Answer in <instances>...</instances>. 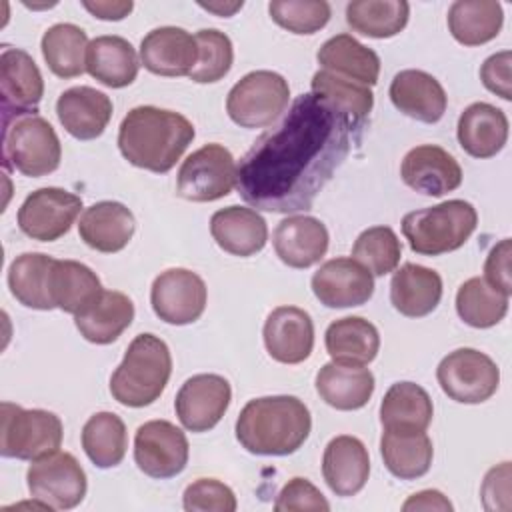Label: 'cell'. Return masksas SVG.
I'll return each instance as SVG.
<instances>
[{
  "instance_id": "45",
  "label": "cell",
  "mask_w": 512,
  "mask_h": 512,
  "mask_svg": "<svg viewBox=\"0 0 512 512\" xmlns=\"http://www.w3.org/2000/svg\"><path fill=\"white\" fill-rule=\"evenodd\" d=\"M196 44L198 60L194 70L190 72V80L198 84L222 80L230 72L234 60V48L230 38L216 28H204L196 32Z\"/></svg>"
},
{
  "instance_id": "29",
  "label": "cell",
  "mask_w": 512,
  "mask_h": 512,
  "mask_svg": "<svg viewBox=\"0 0 512 512\" xmlns=\"http://www.w3.org/2000/svg\"><path fill=\"white\" fill-rule=\"evenodd\" d=\"M374 374L364 366L328 362L316 374L318 396L336 410H358L374 394Z\"/></svg>"
},
{
  "instance_id": "26",
  "label": "cell",
  "mask_w": 512,
  "mask_h": 512,
  "mask_svg": "<svg viewBox=\"0 0 512 512\" xmlns=\"http://www.w3.org/2000/svg\"><path fill=\"white\" fill-rule=\"evenodd\" d=\"M210 234L224 252L246 258L266 246L268 226L254 208L228 206L212 214Z\"/></svg>"
},
{
  "instance_id": "50",
  "label": "cell",
  "mask_w": 512,
  "mask_h": 512,
  "mask_svg": "<svg viewBox=\"0 0 512 512\" xmlns=\"http://www.w3.org/2000/svg\"><path fill=\"white\" fill-rule=\"evenodd\" d=\"M480 496L486 510L510 508V462H502L486 472Z\"/></svg>"
},
{
  "instance_id": "41",
  "label": "cell",
  "mask_w": 512,
  "mask_h": 512,
  "mask_svg": "<svg viewBox=\"0 0 512 512\" xmlns=\"http://www.w3.org/2000/svg\"><path fill=\"white\" fill-rule=\"evenodd\" d=\"M82 448L98 468L118 466L128 448L126 426L114 412L92 414L82 428Z\"/></svg>"
},
{
  "instance_id": "32",
  "label": "cell",
  "mask_w": 512,
  "mask_h": 512,
  "mask_svg": "<svg viewBox=\"0 0 512 512\" xmlns=\"http://www.w3.org/2000/svg\"><path fill=\"white\" fill-rule=\"evenodd\" d=\"M134 46L122 36H98L86 50V72L108 88L130 86L138 76Z\"/></svg>"
},
{
  "instance_id": "51",
  "label": "cell",
  "mask_w": 512,
  "mask_h": 512,
  "mask_svg": "<svg viewBox=\"0 0 512 512\" xmlns=\"http://www.w3.org/2000/svg\"><path fill=\"white\" fill-rule=\"evenodd\" d=\"M510 256H512V242L510 238L500 240L488 254L484 262V280L500 290L502 294H512V280H510Z\"/></svg>"
},
{
  "instance_id": "1",
  "label": "cell",
  "mask_w": 512,
  "mask_h": 512,
  "mask_svg": "<svg viewBox=\"0 0 512 512\" xmlns=\"http://www.w3.org/2000/svg\"><path fill=\"white\" fill-rule=\"evenodd\" d=\"M350 128L326 102L300 94L240 160V196L266 212L308 210L348 156Z\"/></svg>"
},
{
  "instance_id": "28",
  "label": "cell",
  "mask_w": 512,
  "mask_h": 512,
  "mask_svg": "<svg viewBox=\"0 0 512 512\" xmlns=\"http://www.w3.org/2000/svg\"><path fill=\"white\" fill-rule=\"evenodd\" d=\"M442 298V278L436 270L406 262L390 280V302L408 318H422L436 310Z\"/></svg>"
},
{
  "instance_id": "43",
  "label": "cell",
  "mask_w": 512,
  "mask_h": 512,
  "mask_svg": "<svg viewBox=\"0 0 512 512\" xmlns=\"http://www.w3.org/2000/svg\"><path fill=\"white\" fill-rule=\"evenodd\" d=\"M508 298L492 288L484 278L474 276L460 284L456 292V312L472 328L496 326L508 312Z\"/></svg>"
},
{
  "instance_id": "13",
  "label": "cell",
  "mask_w": 512,
  "mask_h": 512,
  "mask_svg": "<svg viewBox=\"0 0 512 512\" xmlns=\"http://www.w3.org/2000/svg\"><path fill=\"white\" fill-rule=\"evenodd\" d=\"M80 210V196L56 186L38 188L22 202L18 226L32 240L54 242L70 230Z\"/></svg>"
},
{
  "instance_id": "3",
  "label": "cell",
  "mask_w": 512,
  "mask_h": 512,
  "mask_svg": "<svg viewBox=\"0 0 512 512\" xmlns=\"http://www.w3.org/2000/svg\"><path fill=\"white\" fill-rule=\"evenodd\" d=\"M310 428V410L300 398L262 396L240 410L236 438L250 454L288 456L306 442Z\"/></svg>"
},
{
  "instance_id": "53",
  "label": "cell",
  "mask_w": 512,
  "mask_h": 512,
  "mask_svg": "<svg viewBox=\"0 0 512 512\" xmlns=\"http://www.w3.org/2000/svg\"><path fill=\"white\" fill-rule=\"evenodd\" d=\"M402 510H452L450 500L438 490H422L412 494L404 504Z\"/></svg>"
},
{
  "instance_id": "15",
  "label": "cell",
  "mask_w": 512,
  "mask_h": 512,
  "mask_svg": "<svg viewBox=\"0 0 512 512\" xmlns=\"http://www.w3.org/2000/svg\"><path fill=\"white\" fill-rule=\"evenodd\" d=\"M232 400L230 382L220 374H196L188 378L174 400L180 424L190 432L212 430Z\"/></svg>"
},
{
  "instance_id": "18",
  "label": "cell",
  "mask_w": 512,
  "mask_h": 512,
  "mask_svg": "<svg viewBox=\"0 0 512 512\" xmlns=\"http://www.w3.org/2000/svg\"><path fill=\"white\" fill-rule=\"evenodd\" d=\"M400 176L420 194L440 198L462 184V168L456 158L436 144H422L406 152Z\"/></svg>"
},
{
  "instance_id": "11",
  "label": "cell",
  "mask_w": 512,
  "mask_h": 512,
  "mask_svg": "<svg viewBox=\"0 0 512 512\" xmlns=\"http://www.w3.org/2000/svg\"><path fill=\"white\" fill-rule=\"evenodd\" d=\"M30 496L50 510L76 508L86 496V472L70 452H50L32 460L26 472Z\"/></svg>"
},
{
  "instance_id": "52",
  "label": "cell",
  "mask_w": 512,
  "mask_h": 512,
  "mask_svg": "<svg viewBox=\"0 0 512 512\" xmlns=\"http://www.w3.org/2000/svg\"><path fill=\"white\" fill-rule=\"evenodd\" d=\"M82 6H84L92 16H96V18H100V20H122V18H126V16L132 12V8H134V4H132L130 0H126V2H110V0L88 2V0H84Z\"/></svg>"
},
{
  "instance_id": "24",
  "label": "cell",
  "mask_w": 512,
  "mask_h": 512,
  "mask_svg": "<svg viewBox=\"0 0 512 512\" xmlns=\"http://www.w3.org/2000/svg\"><path fill=\"white\" fill-rule=\"evenodd\" d=\"M136 230L130 208L122 202L102 200L86 208L78 222V234L92 250L114 254L128 246Z\"/></svg>"
},
{
  "instance_id": "25",
  "label": "cell",
  "mask_w": 512,
  "mask_h": 512,
  "mask_svg": "<svg viewBox=\"0 0 512 512\" xmlns=\"http://www.w3.org/2000/svg\"><path fill=\"white\" fill-rule=\"evenodd\" d=\"M390 100L406 116L434 124L438 122L448 104L442 84L424 70H400L390 82Z\"/></svg>"
},
{
  "instance_id": "19",
  "label": "cell",
  "mask_w": 512,
  "mask_h": 512,
  "mask_svg": "<svg viewBox=\"0 0 512 512\" xmlns=\"http://www.w3.org/2000/svg\"><path fill=\"white\" fill-rule=\"evenodd\" d=\"M198 60L196 36L178 26L150 30L140 42L142 66L158 76H190Z\"/></svg>"
},
{
  "instance_id": "42",
  "label": "cell",
  "mask_w": 512,
  "mask_h": 512,
  "mask_svg": "<svg viewBox=\"0 0 512 512\" xmlns=\"http://www.w3.org/2000/svg\"><path fill=\"white\" fill-rule=\"evenodd\" d=\"M410 4L404 0H354L346 6L348 26L370 38H390L404 30Z\"/></svg>"
},
{
  "instance_id": "40",
  "label": "cell",
  "mask_w": 512,
  "mask_h": 512,
  "mask_svg": "<svg viewBox=\"0 0 512 512\" xmlns=\"http://www.w3.org/2000/svg\"><path fill=\"white\" fill-rule=\"evenodd\" d=\"M42 56L52 74L58 78H74L86 70V32L70 22L50 26L40 42Z\"/></svg>"
},
{
  "instance_id": "47",
  "label": "cell",
  "mask_w": 512,
  "mask_h": 512,
  "mask_svg": "<svg viewBox=\"0 0 512 512\" xmlns=\"http://www.w3.org/2000/svg\"><path fill=\"white\" fill-rule=\"evenodd\" d=\"M182 506L188 512H234L236 496L230 486L216 478H198L186 486Z\"/></svg>"
},
{
  "instance_id": "48",
  "label": "cell",
  "mask_w": 512,
  "mask_h": 512,
  "mask_svg": "<svg viewBox=\"0 0 512 512\" xmlns=\"http://www.w3.org/2000/svg\"><path fill=\"white\" fill-rule=\"evenodd\" d=\"M276 512H296V510H322L328 512L330 504L322 496V492L306 478H292L288 480L274 504Z\"/></svg>"
},
{
  "instance_id": "33",
  "label": "cell",
  "mask_w": 512,
  "mask_h": 512,
  "mask_svg": "<svg viewBox=\"0 0 512 512\" xmlns=\"http://www.w3.org/2000/svg\"><path fill=\"white\" fill-rule=\"evenodd\" d=\"M48 292L54 308L76 316L100 296L102 284L96 272L86 264L54 258L50 266Z\"/></svg>"
},
{
  "instance_id": "5",
  "label": "cell",
  "mask_w": 512,
  "mask_h": 512,
  "mask_svg": "<svg viewBox=\"0 0 512 512\" xmlns=\"http://www.w3.org/2000/svg\"><path fill=\"white\" fill-rule=\"evenodd\" d=\"M478 224L476 208L466 200H446L436 206L408 212L402 218V234L412 252L440 256L454 252L472 236Z\"/></svg>"
},
{
  "instance_id": "39",
  "label": "cell",
  "mask_w": 512,
  "mask_h": 512,
  "mask_svg": "<svg viewBox=\"0 0 512 512\" xmlns=\"http://www.w3.org/2000/svg\"><path fill=\"white\" fill-rule=\"evenodd\" d=\"M52 262L54 258L42 252H24L12 260L8 268V288L22 306L34 310L54 308L48 292Z\"/></svg>"
},
{
  "instance_id": "6",
  "label": "cell",
  "mask_w": 512,
  "mask_h": 512,
  "mask_svg": "<svg viewBox=\"0 0 512 512\" xmlns=\"http://www.w3.org/2000/svg\"><path fill=\"white\" fill-rule=\"evenodd\" d=\"M4 124V160L24 176L40 178L60 166L62 146L52 124L38 114H22Z\"/></svg>"
},
{
  "instance_id": "14",
  "label": "cell",
  "mask_w": 512,
  "mask_h": 512,
  "mask_svg": "<svg viewBox=\"0 0 512 512\" xmlns=\"http://www.w3.org/2000/svg\"><path fill=\"white\" fill-rule=\"evenodd\" d=\"M206 298L208 290L204 280L186 268H168L160 272L150 290L154 314L174 326L196 322L206 308Z\"/></svg>"
},
{
  "instance_id": "4",
  "label": "cell",
  "mask_w": 512,
  "mask_h": 512,
  "mask_svg": "<svg viewBox=\"0 0 512 512\" xmlns=\"http://www.w3.org/2000/svg\"><path fill=\"white\" fill-rule=\"evenodd\" d=\"M172 374L166 342L150 332L138 334L126 348L124 360L110 376V394L130 408H144L160 398Z\"/></svg>"
},
{
  "instance_id": "7",
  "label": "cell",
  "mask_w": 512,
  "mask_h": 512,
  "mask_svg": "<svg viewBox=\"0 0 512 512\" xmlns=\"http://www.w3.org/2000/svg\"><path fill=\"white\" fill-rule=\"evenodd\" d=\"M0 420V454L4 458L32 462L56 452L62 444V420L54 412L2 402Z\"/></svg>"
},
{
  "instance_id": "9",
  "label": "cell",
  "mask_w": 512,
  "mask_h": 512,
  "mask_svg": "<svg viewBox=\"0 0 512 512\" xmlns=\"http://www.w3.org/2000/svg\"><path fill=\"white\" fill-rule=\"evenodd\" d=\"M236 162L228 148L210 142L194 150L180 166L176 190L190 202H214L236 186Z\"/></svg>"
},
{
  "instance_id": "46",
  "label": "cell",
  "mask_w": 512,
  "mask_h": 512,
  "mask_svg": "<svg viewBox=\"0 0 512 512\" xmlns=\"http://www.w3.org/2000/svg\"><path fill=\"white\" fill-rule=\"evenodd\" d=\"M268 12L278 26L292 34H314L330 20L326 0H272Z\"/></svg>"
},
{
  "instance_id": "37",
  "label": "cell",
  "mask_w": 512,
  "mask_h": 512,
  "mask_svg": "<svg viewBox=\"0 0 512 512\" xmlns=\"http://www.w3.org/2000/svg\"><path fill=\"white\" fill-rule=\"evenodd\" d=\"M504 12L496 0H456L448 8V30L464 46L494 40L502 28Z\"/></svg>"
},
{
  "instance_id": "16",
  "label": "cell",
  "mask_w": 512,
  "mask_h": 512,
  "mask_svg": "<svg viewBox=\"0 0 512 512\" xmlns=\"http://www.w3.org/2000/svg\"><path fill=\"white\" fill-rule=\"evenodd\" d=\"M2 120L36 114L44 96L42 74L32 56L22 48L6 46L0 54Z\"/></svg>"
},
{
  "instance_id": "22",
  "label": "cell",
  "mask_w": 512,
  "mask_h": 512,
  "mask_svg": "<svg viewBox=\"0 0 512 512\" xmlns=\"http://www.w3.org/2000/svg\"><path fill=\"white\" fill-rule=\"evenodd\" d=\"M322 476L336 496L358 494L370 476V456L364 442L348 434L332 438L324 448Z\"/></svg>"
},
{
  "instance_id": "23",
  "label": "cell",
  "mask_w": 512,
  "mask_h": 512,
  "mask_svg": "<svg viewBox=\"0 0 512 512\" xmlns=\"http://www.w3.org/2000/svg\"><path fill=\"white\" fill-rule=\"evenodd\" d=\"M56 114L70 136L94 140L112 118V100L96 88L72 86L58 96Z\"/></svg>"
},
{
  "instance_id": "44",
  "label": "cell",
  "mask_w": 512,
  "mask_h": 512,
  "mask_svg": "<svg viewBox=\"0 0 512 512\" xmlns=\"http://www.w3.org/2000/svg\"><path fill=\"white\" fill-rule=\"evenodd\" d=\"M402 256V244L388 226H372L360 232L352 246V258L372 276H384L396 270Z\"/></svg>"
},
{
  "instance_id": "38",
  "label": "cell",
  "mask_w": 512,
  "mask_h": 512,
  "mask_svg": "<svg viewBox=\"0 0 512 512\" xmlns=\"http://www.w3.org/2000/svg\"><path fill=\"white\" fill-rule=\"evenodd\" d=\"M310 88L318 100L344 116L352 128L358 126L374 106V94L368 86L328 70H318L312 76Z\"/></svg>"
},
{
  "instance_id": "17",
  "label": "cell",
  "mask_w": 512,
  "mask_h": 512,
  "mask_svg": "<svg viewBox=\"0 0 512 512\" xmlns=\"http://www.w3.org/2000/svg\"><path fill=\"white\" fill-rule=\"evenodd\" d=\"M314 296L328 308H352L366 304L374 294V276L354 258L324 262L310 280Z\"/></svg>"
},
{
  "instance_id": "2",
  "label": "cell",
  "mask_w": 512,
  "mask_h": 512,
  "mask_svg": "<svg viewBox=\"0 0 512 512\" xmlns=\"http://www.w3.org/2000/svg\"><path fill=\"white\" fill-rule=\"evenodd\" d=\"M192 122L158 106L132 108L118 128V148L136 168L166 174L194 140Z\"/></svg>"
},
{
  "instance_id": "35",
  "label": "cell",
  "mask_w": 512,
  "mask_h": 512,
  "mask_svg": "<svg viewBox=\"0 0 512 512\" xmlns=\"http://www.w3.org/2000/svg\"><path fill=\"white\" fill-rule=\"evenodd\" d=\"M380 454L388 472L400 480H416L432 466V440L420 430H384Z\"/></svg>"
},
{
  "instance_id": "12",
  "label": "cell",
  "mask_w": 512,
  "mask_h": 512,
  "mask_svg": "<svg viewBox=\"0 0 512 512\" xmlns=\"http://www.w3.org/2000/svg\"><path fill=\"white\" fill-rule=\"evenodd\" d=\"M188 438L168 420H150L134 434V462L150 478L178 476L188 464Z\"/></svg>"
},
{
  "instance_id": "31",
  "label": "cell",
  "mask_w": 512,
  "mask_h": 512,
  "mask_svg": "<svg viewBox=\"0 0 512 512\" xmlns=\"http://www.w3.org/2000/svg\"><path fill=\"white\" fill-rule=\"evenodd\" d=\"M316 60L322 66V70L340 74L368 88L374 86L380 76L378 54L350 34H336L328 38L320 46Z\"/></svg>"
},
{
  "instance_id": "10",
  "label": "cell",
  "mask_w": 512,
  "mask_h": 512,
  "mask_svg": "<svg viewBox=\"0 0 512 512\" xmlns=\"http://www.w3.org/2000/svg\"><path fill=\"white\" fill-rule=\"evenodd\" d=\"M436 378L442 392L454 402L480 404L496 394L500 370L488 354L476 348H458L440 360Z\"/></svg>"
},
{
  "instance_id": "27",
  "label": "cell",
  "mask_w": 512,
  "mask_h": 512,
  "mask_svg": "<svg viewBox=\"0 0 512 512\" xmlns=\"http://www.w3.org/2000/svg\"><path fill=\"white\" fill-rule=\"evenodd\" d=\"M456 136L466 154L492 158L508 140V118L500 108L488 102H474L460 114Z\"/></svg>"
},
{
  "instance_id": "8",
  "label": "cell",
  "mask_w": 512,
  "mask_h": 512,
  "mask_svg": "<svg viewBox=\"0 0 512 512\" xmlns=\"http://www.w3.org/2000/svg\"><path fill=\"white\" fill-rule=\"evenodd\" d=\"M290 86L272 70H254L242 76L228 92L226 112L242 128L270 126L288 106Z\"/></svg>"
},
{
  "instance_id": "30",
  "label": "cell",
  "mask_w": 512,
  "mask_h": 512,
  "mask_svg": "<svg viewBox=\"0 0 512 512\" xmlns=\"http://www.w3.org/2000/svg\"><path fill=\"white\" fill-rule=\"evenodd\" d=\"M132 320L134 304L118 290H102L86 310L74 316L78 332L92 344L114 342L132 324Z\"/></svg>"
},
{
  "instance_id": "34",
  "label": "cell",
  "mask_w": 512,
  "mask_h": 512,
  "mask_svg": "<svg viewBox=\"0 0 512 512\" xmlns=\"http://www.w3.org/2000/svg\"><path fill=\"white\" fill-rule=\"evenodd\" d=\"M324 344L332 362L366 366L378 354L380 334L372 322L360 316H346L326 328Z\"/></svg>"
},
{
  "instance_id": "54",
  "label": "cell",
  "mask_w": 512,
  "mask_h": 512,
  "mask_svg": "<svg viewBox=\"0 0 512 512\" xmlns=\"http://www.w3.org/2000/svg\"><path fill=\"white\" fill-rule=\"evenodd\" d=\"M204 10H208V12H214V14H218V16H232L236 10H240L242 6H244V2L240 0V2H198Z\"/></svg>"
},
{
  "instance_id": "49",
  "label": "cell",
  "mask_w": 512,
  "mask_h": 512,
  "mask_svg": "<svg viewBox=\"0 0 512 512\" xmlns=\"http://www.w3.org/2000/svg\"><path fill=\"white\" fill-rule=\"evenodd\" d=\"M510 64L512 52L502 50L488 56L480 68L482 84L496 96L504 100H512V80H510Z\"/></svg>"
},
{
  "instance_id": "36",
  "label": "cell",
  "mask_w": 512,
  "mask_h": 512,
  "mask_svg": "<svg viewBox=\"0 0 512 512\" xmlns=\"http://www.w3.org/2000/svg\"><path fill=\"white\" fill-rule=\"evenodd\" d=\"M434 416L428 392L414 382L392 384L380 404V424L384 430L426 432Z\"/></svg>"
},
{
  "instance_id": "20",
  "label": "cell",
  "mask_w": 512,
  "mask_h": 512,
  "mask_svg": "<svg viewBox=\"0 0 512 512\" xmlns=\"http://www.w3.org/2000/svg\"><path fill=\"white\" fill-rule=\"evenodd\" d=\"M264 346L282 364L304 362L314 348V322L298 306H278L264 322Z\"/></svg>"
},
{
  "instance_id": "21",
  "label": "cell",
  "mask_w": 512,
  "mask_h": 512,
  "mask_svg": "<svg viewBox=\"0 0 512 512\" xmlns=\"http://www.w3.org/2000/svg\"><path fill=\"white\" fill-rule=\"evenodd\" d=\"M276 256L290 268H310L328 250V230L314 216L294 214L284 218L272 236Z\"/></svg>"
}]
</instances>
